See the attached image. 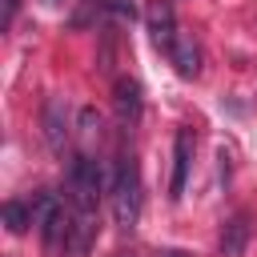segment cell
<instances>
[{
  "label": "cell",
  "instance_id": "2",
  "mask_svg": "<svg viewBox=\"0 0 257 257\" xmlns=\"http://www.w3.org/2000/svg\"><path fill=\"white\" fill-rule=\"evenodd\" d=\"M40 124H44V141H48L52 157H68V149H72V120H68V108H64L60 96H48L44 100Z\"/></svg>",
  "mask_w": 257,
  "mask_h": 257
},
{
  "label": "cell",
  "instance_id": "9",
  "mask_svg": "<svg viewBox=\"0 0 257 257\" xmlns=\"http://www.w3.org/2000/svg\"><path fill=\"white\" fill-rule=\"evenodd\" d=\"M0 217H4V229H8L12 237H20V233L32 225V205H24V201H4Z\"/></svg>",
  "mask_w": 257,
  "mask_h": 257
},
{
  "label": "cell",
  "instance_id": "3",
  "mask_svg": "<svg viewBox=\"0 0 257 257\" xmlns=\"http://www.w3.org/2000/svg\"><path fill=\"white\" fill-rule=\"evenodd\" d=\"M96 225H100V209H72V221H68V237H64V253L60 257H88V249L96 241Z\"/></svg>",
  "mask_w": 257,
  "mask_h": 257
},
{
  "label": "cell",
  "instance_id": "12",
  "mask_svg": "<svg viewBox=\"0 0 257 257\" xmlns=\"http://www.w3.org/2000/svg\"><path fill=\"white\" fill-rule=\"evenodd\" d=\"M157 257H193V253H189V249H161Z\"/></svg>",
  "mask_w": 257,
  "mask_h": 257
},
{
  "label": "cell",
  "instance_id": "5",
  "mask_svg": "<svg viewBox=\"0 0 257 257\" xmlns=\"http://www.w3.org/2000/svg\"><path fill=\"white\" fill-rule=\"evenodd\" d=\"M189 169H193V128H177V137H173V181H169V197L173 201H181Z\"/></svg>",
  "mask_w": 257,
  "mask_h": 257
},
{
  "label": "cell",
  "instance_id": "6",
  "mask_svg": "<svg viewBox=\"0 0 257 257\" xmlns=\"http://www.w3.org/2000/svg\"><path fill=\"white\" fill-rule=\"evenodd\" d=\"M112 92H116V96H112V104H116V120H120V128L128 133V128L141 120V104H145V96H141V84H137L133 76H120Z\"/></svg>",
  "mask_w": 257,
  "mask_h": 257
},
{
  "label": "cell",
  "instance_id": "13",
  "mask_svg": "<svg viewBox=\"0 0 257 257\" xmlns=\"http://www.w3.org/2000/svg\"><path fill=\"white\" fill-rule=\"evenodd\" d=\"M112 257H137V253H133V249H116Z\"/></svg>",
  "mask_w": 257,
  "mask_h": 257
},
{
  "label": "cell",
  "instance_id": "10",
  "mask_svg": "<svg viewBox=\"0 0 257 257\" xmlns=\"http://www.w3.org/2000/svg\"><path fill=\"white\" fill-rule=\"evenodd\" d=\"M104 8H108L112 16H120V20H128V24H133V16H137V8H133L128 0H104Z\"/></svg>",
  "mask_w": 257,
  "mask_h": 257
},
{
  "label": "cell",
  "instance_id": "14",
  "mask_svg": "<svg viewBox=\"0 0 257 257\" xmlns=\"http://www.w3.org/2000/svg\"><path fill=\"white\" fill-rule=\"evenodd\" d=\"M44 4H48V8H60V4H64V0H44Z\"/></svg>",
  "mask_w": 257,
  "mask_h": 257
},
{
  "label": "cell",
  "instance_id": "4",
  "mask_svg": "<svg viewBox=\"0 0 257 257\" xmlns=\"http://www.w3.org/2000/svg\"><path fill=\"white\" fill-rule=\"evenodd\" d=\"M145 24H149V36H153V44L161 48V52H169L173 48V40H177V12H173V4L169 0H149V8H145Z\"/></svg>",
  "mask_w": 257,
  "mask_h": 257
},
{
  "label": "cell",
  "instance_id": "8",
  "mask_svg": "<svg viewBox=\"0 0 257 257\" xmlns=\"http://www.w3.org/2000/svg\"><path fill=\"white\" fill-rule=\"evenodd\" d=\"M221 257H241L245 245H249V217L245 213H233L225 225H221Z\"/></svg>",
  "mask_w": 257,
  "mask_h": 257
},
{
  "label": "cell",
  "instance_id": "7",
  "mask_svg": "<svg viewBox=\"0 0 257 257\" xmlns=\"http://www.w3.org/2000/svg\"><path fill=\"white\" fill-rule=\"evenodd\" d=\"M165 56H169V64L177 68V76H185V80H193V76L201 72V48H197V40H193L189 32H177V40H173V48H169Z\"/></svg>",
  "mask_w": 257,
  "mask_h": 257
},
{
  "label": "cell",
  "instance_id": "11",
  "mask_svg": "<svg viewBox=\"0 0 257 257\" xmlns=\"http://www.w3.org/2000/svg\"><path fill=\"white\" fill-rule=\"evenodd\" d=\"M16 8H20V0H4V24L16 20Z\"/></svg>",
  "mask_w": 257,
  "mask_h": 257
},
{
  "label": "cell",
  "instance_id": "1",
  "mask_svg": "<svg viewBox=\"0 0 257 257\" xmlns=\"http://www.w3.org/2000/svg\"><path fill=\"white\" fill-rule=\"evenodd\" d=\"M108 201H112V221L120 233H133L141 221V169L137 157L124 153L112 165V185H108Z\"/></svg>",
  "mask_w": 257,
  "mask_h": 257
}]
</instances>
